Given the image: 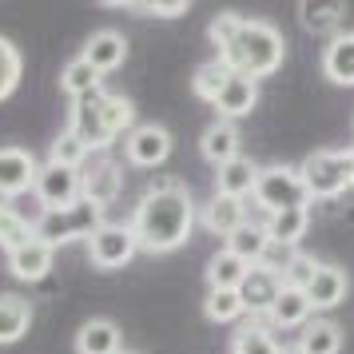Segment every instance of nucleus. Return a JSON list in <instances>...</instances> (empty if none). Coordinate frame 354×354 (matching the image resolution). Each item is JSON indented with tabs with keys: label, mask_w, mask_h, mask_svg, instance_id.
I'll use <instances>...</instances> for the list:
<instances>
[{
	"label": "nucleus",
	"mask_w": 354,
	"mask_h": 354,
	"mask_svg": "<svg viewBox=\"0 0 354 354\" xmlns=\"http://www.w3.org/2000/svg\"><path fill=\"white\" fill-rule=\"evenodd\" d=\"M124 335L112 319H88L76 330V354H120Z\"/></svg>",
	"instance_id": "21"
},
{
	"label": "nucleus",
	"mask_w": 354,
	"mask_h": 354,
	"mask_svg": "<svg viewBox=\"0 0 354 354\" xmlns=\"http://www.w3.org/2000/svg\"><path fill=\"white\" fill-rule=\"evenodd\" d=\"M299 351L303 354H338L342 351V326L330 319H310L299 330Z\"/></svg>",
	"instance_id": "26"
},
{
	"label": "nucleus",
	"mask_w": 354,
	"mask_h": 354,
	"mask_svg": "<svg viewBox=\"0 0 354 354\" xmlns=\"http://www.w3.org/2000/svg\"><path fill=\"white\" fill-rule=\"evenodd\" d=\"M255 104H259V80L231 72V80L223 84V92H219V100H215L211 108L219 112V120H231V124H235L239 115H251Z\"/></svg>",
	"instance_id": "19"
},
{
	"label": "nucleus",
	"mask_w": 354,
	"mask_h": 354,
	"mask_svg": "<svg viewBox=\"0 0 354 354\" xmlns=\"http://www.w3.org/2000/svg\"><path fill=\"white\" fill-rule=\"evenodd\" d=\"M124 156L131 167H160L171 156V131L163 124H136L124 136Z\"/></svg>",
	"instance_id": "9"
},
{
	"label": "nucleus",
	"mask_w": 354,
	"mask_h": 354,
	"mask_svg": "<svg viewBox=\"0 0 354 354\" xmlns=\"http://www.w3.org/2000/svg\"><path fill=\"white\" fill-rule=\"evenodd\" d=\"M104 223H108V219H104V207L88 203V199H80L76 207H68V211H44V215L36 219V239L48 243L52 251H56V247L76 243V239L88 243Z\"/></svg>",
	"instance_id": "5"
},
{
	"label": "nucleus",
	"mask_w": 354,
	"mask_h": 354,
	"mask_svg": "<svg viewBox=\"0 0 354 354\" xmlns=\"http://www.w3.org/2000/svg\"><path fill=\"white\" fill-rule=\"evenodd\" d=\"M4 207H12V199H4V195H0V211H4Z\"/></svg>",
	"instance_id": "40"
},
{
	"label": "nucleus",
	"mask_w": 354,
	"mask_h": 354,
	"mask_svg": "<svg viewBox=\"0 0 354 354\" xmlns=\"http://www.w3.org/2000/svg\"><path fill=\"white\" fill-rule=\"evenodd\" d=\"M299 176L306 183L310 199H338L354 187V147H335V151H310L299 163Z\"/></svg>",
	"instance_id": "4"
},
{
	"label": "nucleus",
	"mask_w": 354,
	"mask_h": 354,
	"mask_svg": "<svg viewBox=\"0 0 354 354\" xmlns=\"http://www.w3.org/2000/svg\"><path fill=\"white\" fill-rule=\"evenodd\" d=\"M36 171H40V163H36L32 151H24V147H0V195L4 199H17V195L32 192Z\"/></svg>",
	"instance_id": "11"
},
{
	"label": "nucleus",
	"mask_w": 354,
	"mask_h": 354,
	"mask_svg": "<svg viewBox=\"0 0 354 354\" xmlns=\"http://www.w3.org/2000/svg\"><path fill=\"white\" fill-rule=\"evenodd\" d=\"M32 195L40 199V207H44V211H68V207H76V203L84 199L80 171H72V167H56V163H40Z\"/></svg>",
	"instance_id": "8"
},
{
	"label": "nucleus",
	"mask_w": 354,
	"mask_h": 354,
	"mask_svg": "<svg viewBox=\"0 0 354 354\" xmlns=\"http://www.w3.org/2000/svg\"><path fill=\"white\" fill-rule=\"evenodd\" d=\"M131 231L136 243L147 255H167L179 251L195 231V203L192 192L179 179H160L151 183L131 211Z\"/></svg>",
	"instance_id": "2"
},
{
	"label": "nucleus",
	"mask_w": 354,
	"mask_h": 354,
	"mask_svg": "<svg viewBox=\"0 0 354 354\" xmlns=\"http://www.w3.org/2000/svg\"><path fill=\"white\" fill-rule=\"evenodd\" d=\"M68 128L76 131L92 151H108L124 131L136 128V108H131L128 96L108 92V88H96L92 96H84L72 104Z\"/></svg>",
	"instance_id": "3"
},
{
	"label": "nucleus",
	"mask_w": 354,
	"mask_h": 354,
	"mask_svg": "<svg viewBox=\"0 0 354 354\" xmlns=\"http://www.w3.org/2000/svg\"><path fill=\"white\" fill-rule=\"evenodd\" d=\"M251 219L247 211V199H231V195H211L207 207H203V227L219 239H231L243 223Z\"/></svg>",
	"instance_id": "14"
},
{
	"label": "nucleus",
	"mask_w": 354,
	"mask_h": 354,
	"mask_svg": "<svg viewBox=\"0 0 354 354\" xmlns=\"http://www.w3.org/2000/svg\"><path fill=\"white\" fill-rule=\"evenodd\" d=\"M32 326V303L24 295H0V346H12Z\"/></svg>",
	"instance_id": "23"
},
{
	"label": "nucleus",
	"mask_w": 354,
	"mask_h": 354,
	"mask_svg": "<svg viewBox=\"0 0 354 354\" xmlns=\"http://www.w3.org/2000/svg\"><path fill=\"white\" fill-rule=\"evenodd\" d=\"M295 259H299V247H287V243H271L259 267H267V271H274L279 279H283V274L290 271V263H295Z\"/></svg>",
	"instance_id": "38"
},
{
	"label": "nucleus",
	"mask_w": 354,
	"mask_h": 354,
	"mask_svg": "<svg viewBox=\"0 0 354 354\" xmlns=\"http://www.w3.org/2000/svg\"><path fill=\"white\" fill-rule=\"evenodd\" d=\"M112 8H128V12H144V17H160V20H176L187 12V0H171V4H151V0H115Z\"/></svg>",
	"instance_id": "36"
},
{
	"label": "nucleus",
	"mask_w": 354,
	"mask_h": 354,
	"mask_svg": "<svg viewBox=\"0 0 354 354\" xmlns=\"http://www.w3.org/2000/svg\"><path fill=\"white\" fill-rule=\"evenodd\" d=\"M136 255H140V243H136L131 223H104L88 239V259L100 271H124Z\"/></svg>",
	"instance_id": "7"
},
{
	"label": "nucleus",
	"mask_w": 354,
	"mask_h": 354,
	"mask_svg": "<svg viewBox=\"0 0 354 354\" xmlns=\"http://www.w3.org/2000/svg\"><path fill=\"white\" fill-rule=\"evenodd\" d=\"M279 351L283 346H279V338H274V330L267 322H247V326H239V335L231 342V354H279Z\"/></svg>",
	"instance_id": "31"
},
{
	"label": "nucleus",
	"mask_w": 354,
	"mask_h": 354,
	"mask_svg": "<svg viewBox=\"0 0 354 354\" xmlns=\"http://www.w3.org/2000/svg\"><path fill=\"white\" fill-rule=\"evenodd\" d=\"M310 315H315V306L306 299V290L283 287L279 303H274L271 315H267V326H271V330H303L306 322H310Z\"/></svg>",
	"instance_id": "20"
},
{
	"label": "nucleus",
	"mask_w": 354,
	"mask_h": 354,
	"mask_svg": "<svg viewBox=\"0 0 354 354\" xmlns=\"http://www.w3.org/2000/svg\"><path fill=\"white\" fill-rule=\"evenodd\" d=\"M80 192H84V199H88V203H96V207L108 211L115 199H120V192H124V167H120L115 160H108V156L84 163Z\"/></svg>",
	"instance_id": "10"
},
{
	"label": "nucleus",
	"mask_w": 354,
	"mask_h": 354,
	"mask_svg": "<svg viewBox=\"0 0 354 354\" xmlns=\"http://www.w3.org/2000/svg\"><path fill=\"white\" fill-rule=\"evenodd\" d=\"M267 247H271V239H267V227H263V219H247V223L227 239V251L231 255H239L243 263H251V267H259L263 263V255H267Z\"/></svg>",
	"instance_id": "25"
},
{
	"label": "nucleus",
	"mask_w": 354,
	"mask_h": 354,
	"mask_svg": "<svg viewBox=\"0 0 354 354\" xmlns=\"http://www.w3.org/2000/svg\"><path fill=\"white\" fill-rule=\"evenodd\" d=\"M346 290H351V274L335 267V263H322L315 279H310V287H306V299H310L315 310H335L346 299Z\"/></svg>",
	"instance_id": "16"
},
{
	"label": "nucleus",
	"mask_w": 354,
	"mask_h": 354,
	"mask_svg": "<svg viewBox=\"0 0 354 354\" xmlns=\"http://www.w3.org/2000/svg\"><path fill=\"white\" fill-rule=\"evenodd\" d=\"M32 239H36V223H28L17 207L0 211V247H4V255L24 247V243H32Z\"/></svg>",
	"instance_id": "34"
},
{
	"label": "nucleus",
	"mask_w": 354,
	"mask_h": 354,
	"mask_svg": "<svg viewBox=\"0 0 354 354\" xmlns=\"http://www.w3.org/2000/svg\"><path fill=\"white\" fill-rule=\"evenodd\" d=\"M322 76L338 88H354V32H335L322 48Z\"/></svg>",
	"instance_id": "17"
},
{
	"label": "nucleus",
	"mask_w": 354,
	"mask_h": 354,
	"mask_svg": "<svg viewBox=\"0 0 354 354\" xmlns=\"http://www.w3.org/2000/svg\"><path fill=\"white\" fill-rule=\"evenodd\" d=\"M92 160V147L84 144L80 136L72 128H64L56 140H52L48 147V163H56V167H72V171H84V163Z\"/></svg>",
	"instance_id": "29"
},
{
	"label": "nucleus",
	"mask_w": 354,
	"mask_h": 354,
	"mask_svg": "<svg viewBox=\"0 0 354 354\" xmlns=\"http://www.w3.org/2000/svg\"><path fill=\"white\" fill-rule=\"evenodd\" d=\"M227 80H231V68H227L223 60H219V56H211V60H203V64H199V68L192 72V92H195L199 100L215 104Z\"/></svg>",
	"instance_id": "30"
},
{
	"label": "nucleus",
	"mask_w": 354,
	"mask_h": 354,
	"mask_svg": "<svg viewBox=\"0 0 354 354\" xmlns=\"http://www.w3.org/2000/svg\"><path fill=\"white\" fill-rule=\"evenodd\" d=\"M203 315H207L211 322L227 326V322H239L243 315H247V306H243L239 290H207V299H203Z\"/></svg>",
	"instance_id": "33"
},
{
	"label": "nucleus",
	"mask_w": 354,
	"mask_h": 354,
	"mask_svg": "<svg viewBox=\"0 0 354 354\" xmlns=\"http://www.w3.org/2000/svg\"><path fill=\"white\" fill-rule=\"evenodd\" d=\"M199 151L211 167H223V163L239 160L243 156V140H239V128L231 120H215L203 136H199Z\"/></svg>",
	"instance_id": "15"
},
{
	"label": "nucleus",
	"mask_w": 354,
	"mask_h": 354,
	"mask_svg": "<svg viewBox=\"0 0 354 354\" xmlns=\"http://www.w3.org/2000/svg\"><path fill=\"white\" fill-rule=\"evenodd\" d=\"M100 88V72L84 56H76V60H68L64 64V72H60V92L64 96H72V104L76 100H84V96H92Z\"/></svg>",
	"instance_id": "28"
},
{
	"label": "nucleus",
	"mask_w": 354,
	"mask_h": 354,
	"mask_svg": "<svg viewBox=\"0 0 354 354\" xmlns=\"http://www.w3.org/2000/svg\"><path fill=\"white\" fill-rule=\"evenodd\" d=\"M255 179H259V167L255 160H239L223 163V167H215V195H231V199H247V195H255Z\"/></svg>",
	"instance_id": "22"
},
{
	"label": "nucleus",
	"mask_w": 354,
	"mask_h": 354,
	"mask_svg": "<svg viewBox=\"0 0 354 354\" xmlns=\"http://www.w3.org/2000/svg\"><path fill=\"white\" fill-rule=\"evenodd\" d=\"M322 263L315 255H303V251H299V259H295V263H290V271L283 274V283H287V287H299V290H306L310 287V279H315V271H319Z\"/></svg>",
	"instance_id": "37"
},
{
	"label": "nucleus",
	"mask_w": 354,
	"mask_h": 354,
	"mask_svg": "<svg viewBox=\"0 0 354 354\" xmlns=\"http://www.w3.org/2000/svg\"><path fill=\"white\" fill-rule=\"evenodd\" d=\"M342 17H346V4H338V0L335 4H310V0L299 4V20L306 32H335Z\"/></svg>",
	"instance_id": "32"
},
{
	"label": "nucleus",
	"mask_w": 354,
	"mask_h": 354,
	"mask_svg": "<svg viewBox=\"0 0 354 354\" xmlns=\"http://www.w3.org/2000/svg\"><path fill=\"white\" fill-rule=\"evenodd\" d=\"M279 354H303V351H299V342H295V346H283Z\"/></svg>",
	"instance_id": "39"
},
{
	"label": "nucleus",
	"mask_w": 354,
	"mask_h": 354,
	"mask_svg": "<svg viewBox=\"0 0 354 354\" xmlns=\"http://www.w3.org/2000/svg\"><path fill=\"white\" fill-rule=\"evenodd\" d=\"M20 76H24V56L8 36H0V104L17 92Z\"/></svg>",
	"instance_id": "35"
},
{
	"label": "nucleus",
	"mask_w": 354,
	"mask_h": 354,
	"mask_svg": "<svg viewBox=\"0 0 354 354\" xmlns=\"http://www.w3.org/2000/svg\"><path fill=\"white\" fill-rule=\"evenodd\" d=\"M120 354H136V351H120Z\"/></svg>",
	"instance_id": "41"
},
{
	"label": "nucleus",
	"mask_w": 354,
	"mask_h": 354,
	"mask_svg": "<svg viewBox=\"0 0 354 354\" xmlns=\"http://www.w3.org/2000/svg\"><path fill=\"white\" fill-rule=\"evenodd\" d=\"M207 36L215 44V56L223 60L235 76H274L283 60H287V40L283 32L255 17H239V12H219L207 24Z\"/></svg>",
	"instance_id": "1"
},
{
	"label": "nucleus",
	"mask_w": 354,
	"mask_h": 354,
	"mask_svg": "<svg viewBox=\"0 0 354 354\" xmlns=\"http://www.w3.org/2000/svg\"><path fill=\"white\" fill-rule=\"evenodd\" d=\"M247 271H251V263H243L239 255H231V251H215V255L207 259V290H239L243 279H247Z\"/></svg>",
	"instance_id": "24"
},
{
	"label": "nucleus",
	"mask_w": 354,
	"mask_h": 354,
	"mask_svg": "<svg viewBox=\"0 0 354 354\" xmlns=\"http://www.w3.org/2000/svg\"><path fill=\"white\" fill-rule=\"evenodd\" d=\"M52 259H56V251H52L48 243L32 239V243H24V247H17V251H8V271L20 283H40V279H48Z\"/></svg>",
	"instance_id": "18"
},
{
	"label": "nucleus",
	"mask_w": 354,
	"mask_h": 354,
	"mask_svg": "<svg viewBox=\"0 0 354 354\" xmlns=\"http://www.w3.org/2000/svg\"><path fill=\"white\" fill-rule=\"evenodd\" d=\"M267 239L271 243H287V247H299L310 227V211L295 207V211H279V215H267Z\"/></svg>",
	"instance_id": "27"
},
{
	"label": "nucleus",
	"mask_w": 354,
	"mask_h": 354,
	"mask_svg": "<svg viewBox=\"0 0 354 354\" xmlns=\"http://www.w3.org/2000/svg\"><path fill=\"white\" fill-rule=\"evenodd\" d=\"M283 287H287V283H283L274 271H267V267H251L247 279H243V287H239L247 315H251V319H267V315H271V306L279 303Z\"/></svg>",
	"instance_id": "12"
},
{
	"label": "nucleus",
	"mask_w": 354,
	"mask_h": 354,
	"mask_svg": "<svg viewBox=\"0 0 354 354\" xmlns=\"http://www.w3.org/2000/svg\"><path fill=\"white\" fill-rule=\"evenodd\" d=\"M251 199H255V207L263 211V215H279V211H295V207H306V203H310L299 167H287V163L259 167L255 195H251Z\"/></svg>",
	"instance_id": "6"
},
{
	"label": "nucleus",
	"mask_w": 354,
	"mask_h": 354,
	"mask_svg": "<svg viewBox=\"0 0 354 354\" xmlns=\"http://www.w3.org/2000/svg\"><path fill=\"white\" fill-rule=\"evenodd\" d=\"M80 56L96 68L100 76H108V72H115V68L128 60V36L115 32V28H100V32L88 36V44H84Z\"/></svg>",
	"instance_id": "13"
}]
</instances>
